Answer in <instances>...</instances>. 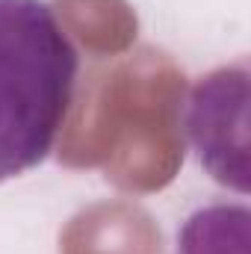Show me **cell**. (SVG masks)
<instances>
[{"label": "cell", "mask_w": 251, "mask_h": 254, "mask_svg": "<svg viewBox=\"0 0 251 254\" xmlns=\"http://www.w3.org/2000/svg\"><path fill=\"white\" fill-rule=\"evenodd\" d=\"M172 254H251L249 207L213 201L192 210L178 228Z\"/></svg>", "instance_id": "cell-3"}, {"label": "cell", "mask_w": 251, "mask_h": 254, "mask_svg": "<svg viewBox=\"0 0 251 254\" xmlns=\"http://www.w3.org/2000/svg\"><path fill=\"white\" fill-rule=\"evenodd\" d=\"M77 51L48 0H0V184L36 169L65 125Z\"/></svg>", "instance_id": "cell-1"}, {"label": "cell", "mask_w": 251, "mask_h": 254, "mask_svg": "<svg viewBox=\"0 0 251 254\" xmlns=\"http://www.w3.org/2000/svg\"><path fill=\"white\" fill-rule=\"evenodd\" d=\"M187 136L204 172L246 195L249 192V63L240 60L204 74L187 101Z\"/></svg>", "instance_id": "cell-2"}]
</instances>
